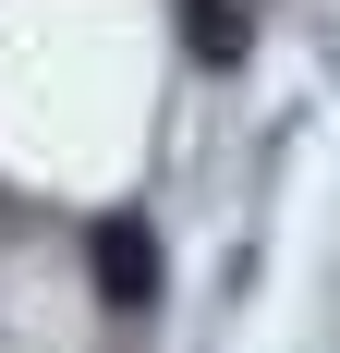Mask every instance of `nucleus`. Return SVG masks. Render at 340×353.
Listing matches in <instances>:
<instances>
[{
	"mask_svg": "<svg viewBox=\"0 0 340 353\" xmlns=\"http://www.w3.org/2000/svg\"><path fill=\"white\" fill-rule=\"evenodd\" d=\"M98 292H109V305H146V292H158V232H146L134 208L98 219Z\"/></svg>",
	"mask_w": 340,
	"mask_h": 353,
	"instance_id": "1",
	"label": "nucleus"
},
{
	"mask_svg": "<svg viewBox=\"0 0 340 353\" xmlns=\"http://www.w3.org/2000/svg\"><path fill=\"white\" fill-rule=\"evenodd\" d=\"M182 25H195L206 61H243V12H231V0H182Z\"/></svg>",
	"mask_w": 340,
	"mask_h": 353,
	"instance_id": "2",
	"label": "nucleus"
}]
</instances>
